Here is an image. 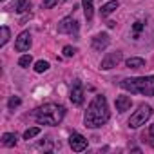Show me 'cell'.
<instances>
[{"label":"cell","mask_w":154,"mask_h":154,"mask_svg":"<svg viewBox=\"0 0 154 154\" xmlns=\"http://www.w3.org/2000/svg\"><path fill=\"white\" fill-rule=\"evenodd\" d=\"M152 116V107L150 105H140L138 111H134L129 118V127L138 129L140 125H145V122Z\"/></svg>","instance_id":"cell-4"},{"label":"cell","mask_w":154,"mask_h":154,"mask_svg":"<svg viewBox=\"0 0 154 154\" xmlns=\"http://www.w3.org/2000/svg\"><path fill=\"white\" fill-rule=\"evenodd\" d=\"M58 4V0H44V2H42V6L45 8V9H51L53 6H56Z\"/></svg>","instance_id":"cell-23"},{"label":"cell","mask_w":154,"mask_h":154,"mask_svg":"<svg viewBox=\"0 0 154 154\" xmlns=\"http://www.w3.org/2000/svg\"><path fill=\"white\" fill-rule=\"evenodd\" d=\"M2 2H4V0H2Z\"/></svg>","instance_id":"cell-27"},{"label":"cell","mask_w":154,"mask_h":154,"mask_svg":"<svg viewBox=\"0 0 154 154\" xmlns=\"http://www.w3.org/2000/svg\"><path fill=\"white\" fill-rule=\"evenodd\" d=\"M131 105H132V102H131V98H129V96H118V98H116V109H118L120 112L129 111V109H131Z\"/></svg>","instance_id":"cell-12"},{"label":"cell","mask_w":154,"mask_h":154,"mask_svg":"<svg viewBox=\"0 0 154 154\" xmlns=\"http://www.w3.org/2000/svg\"><path fill=\"white\" fill-rule=\"evenodd\" d=\"M69 98H71L72 105H82V103H84V85H82L80 80H74V82H72Z\"/></svg>","instance_id":"cell-6"},{"label":"cell","mask_w":154,"mask_h":154,"mask_svg":"<svg viewBox=\"0 0 154 154\" xmlns=\"http://www.w3.org/2000/svg\"><path fill=\"white\" fill-rule=\"evenodd\" d=\"M58 2H67V0H58Z\"/></svg>","instance_id":"cell-26"},{"label":"cell","mask_w":154,"mask_h":154,"mask_svg":"<svg viewBox=\"0 0 154 154\" xmlns=\"http://www.w3.org/2000/svg\"><path fill=\"white\" fill-rule=\"evenodd\" d=\"M31 42H33V40H31V33H29V31H22V33L18 35L17 42H15V47H17V51L26 53V51H29Z\"/></svg>","instance_id":"cell-9"},{"label":"cell","mask_w":154,"mask_h":154,"mask_svg":"<svg viewBox=\"0 0 154 154\" xmlns=\"http://www.w3.org/2000/svg\"><path fill=\"white\" fill-rule=\"evenodd\" d=\"M143 29H145V22H143V20H136V22L132 24V36H134V38H140V35H141Z\"/></svg>","instance_id":"cell-17"},{"label":"cell","mask_w":154,"mask_h":154,"mask_svg":"<svg viewBox=\"0 0 154 154\" xmlns=\"http://www.w3.org/2000/svg\"><path fill=\"white\" fill-rule=\"evenodd\" d=\"M118 9V2L116 0H111V2H107V4H103L102 6V9H100V15L102 17H109L111 13H114Z\"/></svg>","instance_id":"cell-13"},{"label":"cell","mask_w":154,"mask_h":154,"mask_svg":"<svg viewBox=\"0 0 154 154\" xmlns=\"http://www.w3.org/2000/svg\"><path fill=\"white\" fill-rule=\"evenodd\" d=\"M109 105H107V98L102 96V94H96L93 98V102L89 103L87 111H85V116H84V123L85 127L89 129H98L102 127L103 123H107L109 120Z\"/></svg>","instance_id":"cell-1"},{"label":"cell","mask_w":154,"mask_h":154,"mask_svg":"<svg viewBox=\"0 0 154 154\" xmlns=\"http://www.w3.org/2000/svg\"><path fill=\"white\" fill-rule=\"evenodd\" d=\"M120 87L129 93H140L143 96H154V76H140V78H125Z\"/></svg>","instance_id":"cell-3"},{"label":"cell","mask_w":154,"mask_h":154,"mask_svg":"<svg viewBox=\"0 0 154 154\" xmlns=\"http://www.w3.org/2000/svg\"><path fill=\"white\" fill-rule=\"evenodd\" d=\"M74 53H76L74 47H71V45H65V47H63V54H65V56H72Z\"/></svg>","instance_id":"cell-24"},{"label":"cell","mask_w":154,"mask_h":154,"mask_svg":"<svg viewBox=\"0 0 154 154\" xmlns=\"http://www.w3.org/2000/svg\"><path fill=\"white\" fill-rule=\"evenodd\" d=\"M93 2H94V0H82V6H84V13H85L87 22H91V20H93V11H94Z\"/></svg>","instance_id":"cell-14"},{"label":"cell","mask_w":154,"mask_h":154,"mask_svg":"<svg viewBox=\"0 0 154 154\" xmlns=\"http://www.w3.org/2000/svg\"><path fill=\"white\" fill-rule=\"evenodd\" d=\"M17 134H13V132H6V134H2V145L4 147H15L17 145Z\"/></svg>","instance_id":"cell-16"},{"label":"cell","mask_w":154,"mask_h":154,"mask_svg":"<svg viewBox=\"0 0 154 154\" xmlns=\"http://www.w3.org/2000/svg\"><path fill=\"white\" fill-rule=\"evenodd\" d=\"M69 145H71V149L74 152H82V150L87 149V140L82 134H78V132H72L71 138H69Z\"/></svg>","instance_id":"cell-8"},{"label":"cell","mask_w":154,"mask_h":154,"mask_svg":"<svg viewBox=\"0 0 154 154\" xmlns=\"http://www.w3.org/2000/svg\"><path fill=\"white\" fill-rule=\"evenodd\" d=\"M80 29L78 22H76L72 17H65L58 22V33H65V35H76Z\"/></svg>","instance_id":"cell-5"},{"label":"cell","mask_w":154,"mask_h":154,"mask_svg":"<svg viewBox=\"0 0 154 154\" xmlns=\"http://www.w3.org/2000/svg\"><path fill=\"white\" fill-rule=\"evenodd\" d=\"M20 103H22V100H20L18 96H11V98H9V102H8V107L13 111V109H17Z\"/></svg>","instance_id":"cell-22"},{"label":"cell","mask_w":154,"mask_h":154,"mask_svg":"<svg viewBox=\"0 0 154 154\" xmlns=\"http://www.w3.org/2000/svg\"><path fill=\"white\" fill-rule=\"evenodd\" d=\"M9 9L15 11V13H26V11L31 9V2H29V0H15Z\"/></svg>","instance_id":"cell-11"},{"label":"cell","mask_w":154,"mask_h":154,"mask_svg":"<svg viewBox=\"0 0 154 154\" xmlns=\"http://www.w3.org/2000/svg\"><path fill=\"white\" fill-rule=\"evenodd\" d=\"M8 40H9V29L4 26L2 29H0V45H6Z\"/></svg>","instance_id":"cell-19"},{"label":"cell","mask_w":154,"mask_h":154,"mask_svg":"<svg viewBox=\"0 0 154 154\" xmlns=\"http://www.w3.org/2000/svg\"><path fill=\"white\" fill-rule=\"evenodd\" d=\"M122 58H123V54L120 53V51H114V53H109L102 62H100V69L102 71H109V69H112V67H116L120 62H122Z\"/></svg>","instance_id":"cell-7"},{"label":"cell","mask_w":154,"mask_h":154,"mask_svg":"<svg viewBox=\"0 0 154 154\" xmlns=\"http://www.w3.org/2000/svg\"><path fill=\"white\" fill-rule=\"evenodd\" d=\"M149 134H150V138H152V145H154V123L150 125V129H149Z\"/></svg>","instance_id":"cell-25"},{"label":"cell","mask_w":154,"mask_h":154,"mask_svg":"<svg viewBox=\"0 0 154 154\" xmlns=\"http://www.w3.org/2000/svg\"><path fill=\"white\" fill-rule=\"evenodd\" d=\"M38 134H40V127H31V129H27L24 132V140H31V138H35Z\"/></svg>","instance_id":"cell-18"},{"label":"cell","mask_w":154,"mask_h":154,"mask_svg":"<svg viewBox=\"0 0 154 154\" xmlns=\"http://www.w3.org/2000/svg\"><path fill=\"white\" fill-rule=\"evenodd\" d=\"M109 45V35L107 33H98L93 38V49L94 51H103Z\"/></svg>","instance_id":"cell-10"},{"label":"cell","mask_w":154,"mask_h":154,"mask_svg":"<svg viewBox=\"0 0 154 154\" xmlns=\"http://www.w3.org/2000/svg\"><path fill=\"white\" fill-rule=\"evenodd\" d=\"M65 116V107L60 103H45L33 111V118L40 125H58Z\"/></svg>","instance_id":"cell-2"},{"label":"cell","mask_w":154,"mask_h":154,"mask_svg":"<svg viewBox=\"0 0 154 154\" xmlns=\"http://www.w3.org/2000/svg\"><path fill=\"white\" fill-rule=\"evenodd\" d=\"M33 63V58H31V54H24L20 60H18V65L20 67H29Z\"/></svg>","instance_id":"cell-21"},{"label":"cell","mask_w":154,"mask_h":154,"mask_svg":"<svg viewBox=\"0 0 154 154\" xmlns=\"http://www.w3.org/2000/svg\"><path fill=\"white\" fill-rule=\"evenodd\" d=\"M125 65H127L129 69H141V67L145 65V60H143V58H138V56H132V58H129V60L125 62Z\"/></svg>","instance_id":"cell-15"},{"label":"cell","mask_w":154,"mask_h":154,"mask_svg":"<svg viewBox=\"0 0 154 154\" xmlns=\"http://www.w3.org/2000/svg\"><path fill=\"white\" fill-rule=\"evenodd\" d=\"M49 69V62H45V60H38L36 63H35V71L36 72H44V71H47Z\"/></svg>","instance_id":"cell-20"}]
</instances>
